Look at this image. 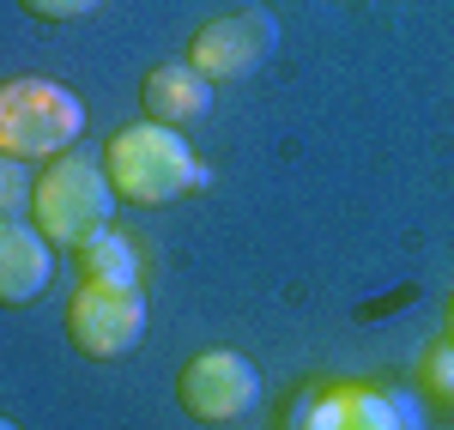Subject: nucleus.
Here are the masks:
<instances>
[{
    "label": "nucleus",
    "instance_id": "1",
    "mask_svg": "<svg viewBox=\"0 0 454 430\" xmlns=\"http://www.w3.org/2000/svg\"><path fill=\"white\" fill-rule=\"evenodd\" d=\"M104 176H109V188H115V200L164 207V200L188 194V188H207V164L188 152V134L158 128V121H134V128L109 134Z\"/></svg>",
    "mask_w": 454,
    "mask_h": 430
},
{
    "label": "nucleus",
    "instance_id": "2",
    "mask_svg": "<svg viewBox=\"0 0 454 430\" xmlns=\"http://www.w3.org/2000/svg\"><path fill=\"white\" fill-rule=\"evenodd\" d=\"M85 140V104L55 79H6L0 85V152L25 158V164H49Z\"/></svg>",
    "mask_w": 454,
    "mask_h": 430
},
{
    "label": "nucleus",
    "instance_id": "3",
    "mask_svg": "<svg viewBox=\"0 0 454 430\" xmlns=\"http://www.w3.org/2000/svg\"><path fill=\"white\" fill-rule=\"evenodd\" d=\"M31 218L55 249H79L85 237L109 231V218H115V188H109L104 164H91L85 152L49 158L43 176H36V188H31Z\"/></svg>",
    "mask_w": 454,
    "mask_h": 430
},
{
    "label": "nucleus",
    "instance_id": "4",
    "mask_svg": "<svg viewBox=\"0 0 454 430\" xmlns=\"http://www.w3.org/2000/svg\"><path fill=\"white\" fill-rule=\"evenodd\" d=\"M279 49V19L267 6H237V12H218L200 31L188 36V67L200 79H248V73L267 67V55Z\"/></svg>",
    "mask_w": 454,
    "mask_h": 430
},
{
    "label": "nucleus",
    "instance_id": "5",
    "mask_svg": "<svg viewBox=\"0 0 454 430\" xmlns=\"http://www.w3.org/2000/svg\"><path fill=\"white\" fill-rule=\"evenodd\" d=\"M176 400H182V412L194 425H237V418L254 412V400H261V370L243 352H231V346H212V352L182 364Z\"/></svg>",
    "mask_w": 454,
    "mask_h": 430
},
{
    "label": "nucleus",
    "instance_id": "6",
    "mask_svg": "<svg viewBox=\"0 0 454 430\" xmlns=\"http://www.w3.org/2000/svg\"><path fill=\"white\" fill-rule=\"evenodd\" d=\"M67 340L79 358L115 364L128 352H140L145 340V297L140 291H91L79 285L67 303Z\"/></svg>",
    "mask_w": 454,
    "mask_h": 430
},
{
    "label": "nucleus",
    "instance_id": "7",
    "mask_svg": "<svg viewBox=\"0 0 454 430\" xmlns=\"http://www.w3.org/2000/svg\"><path fill=\"white\" fill-rule=\"evenodd\" d=\"M55 279V243L31 218H0V303H36Z\"/></svg>",
    "mask_w": 454,
    "mask_h": 430
},
{
    "label": "nucleus",
    "instance_id": "8",
    "mask_svg": "<svg viewBox=\"0 0 454 430\" xmlns=\"http://www.w3.org/2000/svg\"><path fill=\"white\" fill-rule=\"evenodd\" d=\"M140 104H145V121L188 134L194 121H207V115H212V79H200L188 61H164V67L145 73Z\"/></svg>",
    "mask_w": 454,
    "mask_h": 430
},
{
    "label": "nucleus",
    "instance_id": "9",
    "mask_svg": "<svg viewBox=\"0 0 454 430\" xmlns=\"http://www.w3.org/2000/svg\"><path fill=\"white\" fill-rule=\"evenodd\" d=\"M73 267H79V285H91V291H140V249L115 224L85 237L73 249Z\"/></svg>",
    "mask_w": 454,
    "mask_h": 430
},
{
    "label": "nucleus",
    "instance_id": "10",
    "mask_svg": "<svg viewBox=\"0 0 454 430\" xmlns=\"http://www.w3.org/2000/svg\"><path fill=\"white\" fill-rule=\"evenodd\" d=\"M340 430H406V425H400V412L376 388H346V418H340Z\"/></svg>",
    "mask_w": 454,
    "mask_h": 430
},
{
    "label": "nucleus",
    "instance_id": "11",
    "mask_svg": "<svg viewBox=\"0 0 454 430\" xmlns=\"http://www.w3.org/2000/svg\"><path fill=\"white\" fill-rule=\"evenodd\" d=\"M419 388L430 400L454 406V340H436V346L419 358Z\"/></svg>",
    "mask_w": 454,
    "mask_h": 430
},
{
    "label": "nucleus",
    "instance_id": "12",
    "mask_svg": "<svg viewBox=\"0 0 454 430\" xmlns=\"http://www.w3.org/2000/svg\"><path fill=\"white\" fill-rule=\"evenodd\" d=\"M31 188H36L31 164L0 152V218H25V213H31Z\"/></svg>",
    "mask_w": 454,
    "mask_h": 430
},
{
    "label": "nucleus",
    "instance_id": "13",
    "mask_svg": "<svg viewBox=\"0 0 454 430\" xmlns=\"http://www.w3.org/2000/svg\"><path fill=\"white\" fill-rule=\"evenodd\" d=\"M25 12H31L36 25H73V19H85L98 0H19Z\"/></svg>",
    "mask_w": 454,
    "mask_h": 430
},
{
    "label": "nucleus",
    "instance_id": "14",
    "mask_svg": "<svg viewBox=\"0 0 454 430\" xmlns=\"http://www.w3.org/2000/svg\"><path fill=\"white\" fill-rule=\"evenodd\" d=\"M442 340H454V297H449V333H442Z\"/></svg>",
    "mask_w": 454,
    "mask_h": 430
},
{
    "label": "nucleus",
    "instance_id": "15",
    "mask_svg": "<svg viewBox=\"0 0 454 430\" xmlns=\"http://www.w3.org/2000/svg\"><path fill=\"white\" fill-rule=\"evenodd\" d=\"M0 430H19V425H12V418H0Z\"/></svg>",
    "mask_w": 454,
    "mask_h": 430
}]
</instances>
